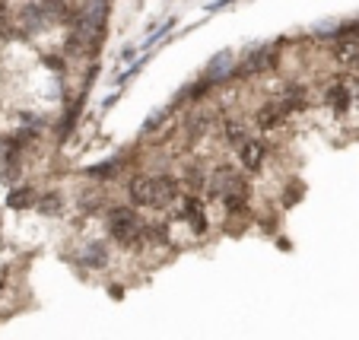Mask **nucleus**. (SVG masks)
<instances>
[{
    "instance_id": "obj_3",
    "label": "nucleus",
    "mask_w": 359,
    "mask_h": 340,
    "mask_svg": "<svg viewBox=\"0 0 359 340\" xmlns=\"http://www.w3.org/2000/svg\"><path fill=\"white\" fill-rule=\"evenodd\" d=\"M299 105H302V102H296V99L267 102V105H261L258 115H254V124H258V130H270V128H277V124H280L293 109H299Z\"/></svg>"
},
{
    "instance_id": "obj_7",
    "label": "nucleus",
    "mask_w": 359,
    "mask_h": 340,
    "mask_svg": "<svg viewBox=\"0 0 359 340\" xmlns=\"http://www.w3.org/2000/svg\"><path fill=\"white\" fill-rule=\"evenodd\" d=\"M36 7H38V13L45 16V22L48 20H58V22L70 20V7H67V0H38Z\"/></svg>"
},
{
    "instance_id": "obj_4",
    "label": "nucleus",
    "mask_w": 359,
    "mask_h": 340,
    "mask_svg": "<svg viewBox=\"0 0 359 340\" xmlns=\"http://www.w3.org/2000/svg\"><path fill=\"white\" fill-rule=\"evenodd\" d=\"M210 191L220 197L232 194V191H248L245 188V178L238 172H232V166H220L213 175H210Z\"/></svg>"
},
{
    "instance_id": "obj_15",
    "label": "nucleus",
    "mask_w": 359,
    "mask_h": 340,
    "mask_svg": "<svg viewBox=\"0 0 359 340\" xmlns=\"http://www.w3.org/2000/svg\"><path fill=\"white\" fill-rule=\"evenodd\" d=\"M83 254H86V264H102V254H105V248H102V245H89Z\"/></svg>"
},
{
    "instance_id": "obj_10",
    "label": "nucleus",
    "mask_w": 359,
    "mask_h": 340,
    "mask_svg": "<svg viewBox=\"0 0 359 340\" xmlns=\"http://www.w3.org/2000/svg\"><path fill=\"white\" fill-rule=\"evenodd\" d=\"M273 61L270 51H261V54H252V58L242 64V73H252V70H261V67H267Z\"/></svg>"
},
{
    "instance_id": "obj_11",
    "label": "nucleus",
    "mask_w": 359,
    "mask_h": 340,
    "mask_svg": "<svg viewBox=\"0 0 359 340\" xmlns=\"http://www.w3.org/2000/svg\"><path fill=\"white\" fill-rule=\"evenodd\" d=\"M181 181H185V188L191 191V194H194V191L201 188L204 181H207V175H204L201 169H188V172H185V178H181Z\"/></svg>"
},
{
    "instance_id": "obj_1",
    "label": "nucleus",
    "mask_w": 359,
    "mask_h": 340,
    "mask_svg": "<svg viewBox=\"0 0 359 340\" xmlns=\"http://www.w3.org/2000/svg\"><path fill=\"white\" fill-rule=\"evenodd\" d=\"M178 188L181 181L172 178V175H159V178H150V175H144V178H134L128 185L130 197H134L137 203H169L178 197Z\"/></svg>"
},
{
    "instance_id": "obj_9",
    "label": "nucleus",
    "mask_w": 359,
    "mask_h": 340,
    "mask_svg": "<svg viewBox=\"0 0 359 340\" xmlns=\"http://www.w3.org/2000/svg\"><path fill=\"white\" fill-rule=\"evenodd\" d=\"M248 191H232V194H226L223 197V203H226V210L229 213H245V207H248Z\"/></svg>"
},
{
    "instance_id": "obj_6",
    "label": "nucleus",
    "mask_w": 359,
    "mask_h": 340,
    "mask_svg": "<svg viewBox=\"0 0 359 340\" xmlns=\"http://www.w3.org/2000/svg\"><path fill=\"white\" fill-rule=\"evenodd\" d=\"M238 153H242L238 162H242V169H248V172H258V169L264 166V160H267V146L261 144V140H248Z\"/></svg>"
},
{
    "instance_id": "obj_8",
    "label": "nucleus",
    "mask_w": 359,
    "mask_h": 340,
    "mask_svg": "<svg viewBox=\"0 0 359 340\" xmlns=\"http://www.w3.org/2000/svg\"><path fill=\"white\" fill-rule=\"evenodd\" d=\"M223 134H226V140H229L232 146H238V150H242V146L248 144V130H245V124H242V121H226Z\"/></svg>"
},
{
    "instance_id": "obj_14",
    "label": "nucleus",
    "mask_w": 359,
    "mask_h": 340,
    "mask_svg": "<svg viewBox=\"0 0 359 340\" xmlns=\"http://www.w3.org/2000/svg\"><path fill=\"white\" fill-rule=\"evenodd\" d=\"M32 201V191L29 188H20V191H13V194H10V207H22V203H29Z\"/></svg>"
},
{
    "instance_id": "obj_5",
    "label": "nucleus",
    "mask_w": 359,
    "mask_h": 340,
    "mask_svg": "<svg viewBox=\"0 0 359 340\" xmlns=\"http://www.w3.org/2000/svg\"><path fill=\"white\" fill-rule=\"evenodd\" d=\"M178 217L185 219V223H191V229H194V232H207V210H204L201 197L191 194L188 201H181Z\"/></svg>"
},
{
    "instance_id": "obj_12",
    "label": "nucleus",
    "mask_w": 359,
    "mask_h": 340,
    "mask_svg": "<svg viewBox=\"0 0 359 340\" xmlns=\"http://www.w3.org/2000/svg\"><path fill=\"white\" fill-rule=\"evenodd\" d=\"M328 102L334 105V109H346V105H350V93H346L344 86L330 89V93H328Z\"/></svg>"
},
{
    "instance_id": "obj_2",
    "label": "nucleus",
    "mask_w": 359,
    "mask_h": 340,
    "mask_svg": "<svg viewBox=\"0 0 359 340\" xmlns=\"http://www.w3.org/2000/svg\"><path fill=\"white\" fill-rule=\"evenodd\" d=\"M108 229H112V239L121 242V245H130V242H140V232H144V223L134 210L128 207H115L108 213Z\"/></svg>"
},
{
    "instance_id": "obj_13",
    "label": "nucleus",
    "mask_w": 359,
    "mask_h": 340,
    "mask_svg": "<svg viewBox=\"0 0 359 340\" xmlns=\"http://www.w3.org/2000/svg\"><path fill=\"white\" fill-rule=\"evenodd\" d=\"M13 36V22H10V13H7V3L0 0V38H10Z\"/></svg>"
}]
</instances>
